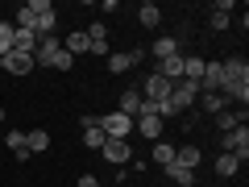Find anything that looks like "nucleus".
<instances>
[{"label": "nucleus", "instance_id": "20", "mask_svg": "<svg viewBox=\"0 0 249 187\" xmlns=\"http://www.w3.org/2000/svg\"><path fill=\"white\" fill-rule=\"evenodd\" d=\"M216 175H224V179L241 175V162L232 158V154H220V158H216Z\"/></svg>", "mask_w": 249, "mask_h": 187}, {"label": "nucleus", "instance_id": "14", "mask_svg": "<svg viewBox=\"0 0 249 187\" xmlns=\"http://www.w3.org/2000/svg\"><path fill=\"white\" fill-rule=\"evenodd\" d=\"M170 88H175V83H166L162 75H150V79H145V96H142V100H166Z\"/></svg>", "mask_w": 249, "mask_h": 187}, {"label": "nucleus", "instance_id": "25", "mask_svg": "<svg viewBox=\"0 0 249 187\" xmlns=\"http://www.w3.org/2000/svg\"><path fill=\"white\" fill-rule=\"evenodd\" d=\"M0 142L9 146V150H13V154H17V150H25V133H21V129H9V133L0 137Z\"/></svg>", "mask_w": 249, "mask_h": 187}, {"label": "nucleus", "instance_id": "10", "mask_svg": "<svg viewBox=\"0 0 249 187\" xmlns=\"http://www.w3.org/2000/svg\"><path fill=\"white\" fill-rule=\"evenodd\" d=\"M116 112H124L129 121H137V112H142V88H124L121 92V108Z\"/></svg>", "mask_w": 249, "mask_h": 187}, {"label": "nucleus", "instance_id": "16", "mask_svg": "<svg viewBox=\"0 0 249 187\" xmlns=\"http://www.w3.org/2000/svg\"><path fill=\"white\" fill-rule=\"evenodd\" d=\"M25 150L29 154H46L50 150V133H46V129H29L25 133Z\"/></svg>", "mask_w": 249, "mask_h": 187}, {"label": "nucleus", "instance_id": "3", "mask_svg": "<svg viewBox=\"0 0 249 187\" xmlns=\"http://www.w3.org/2000/svg\"><path fill=\"white\" fill-rule=\"evenodd\" d=\"M100 154H104V162H112V167H129V162H133L129 137H108V142L100 146Z\"/></svg>", "mask_w": 249, "mask_h": 187}, {"label": "nucleus", "instance_id": "2", "mask_svg": "<svg viewBox=\"0 0 249 187\" xmlns=\"http://www.w3.org/2000/svg\"><path fill=\"white\" fill-rule=\"evenodd\" d=\"M220 146H224V154H232L237 162H245L249 158V129H245V125H237V129L220 133Z\"/></svg>", "mask_w": 249, "mask_h": 187}, {"label": "nucleus", "instance_id": "8", "mask_svg": "<svg viewBox=\"0 0 249 187\" xmlns=\"http://www.w3.org/2000/svg\"><path fill=\"white\" fill-rule=\"evenodd\" d=\"M154 75H162L166 83H178L183 79V54H170V58H158V71Z\"/></svg>", "mask_w": 249, "mask_h": 187}, {"label": "nucleus", "instance_id": "24", "mask_svg": "<svg viewBox=\"0 0 249 187\" xmlns=\"http://www.w3.org/2000/svg\"><path fill=\"white\" fill-rule=\"evenodd\" d=\"M150 50L158 54V58H170V54H178V42H175V37H158V42H154Z\"/></svg>", "mask_w": 249, "mask_h": 187}, {"label": "nucleus", "instance_id": "13", "mask_svg": "<svg viewBox=\"0 0 249 187\" xmlns=\"http://www.w3.org/2000/svg\"><path fill=\"white\" fill-rule=\"evenodd\" d=\"M13 50L34 54L37 50V34H34V29H17V25H13Z\"/></svg>", "mask_w": 249, "mask_h": 187}, {"label": "nucleus", "instance_id": "22", "mask_svg": "<svg viewBox=\"0 0 249 187\" xmlns=\"http://www.w3.org/2000/svg\"><path fill=\"white\" fill-rule=\"evenodd\" d=\"M183 79H191V83L204 79V58H183Z\"/></svg>", "mask_w": 249, "mask_h": 187}, {"label": "nucleus", "instance_id": "32", "mask_svg": "<svg viewBox=\"0 0 249 187\" xmlns=\"http://www.w3.org/2000/svg\"><path fill=\"white\" fill-rule=\"evenodd\" d=\"M91 54H100V58H108L112 50H108V42H91Z\"/></svg>", "mask_w": 249, "mask_h": 187}, {"label": "nucleus", "instance_id": "26", "mask_svg": "<svg viewBox=\"0 0 249 187\" xmlns=\"http://www.w3.org/2000/svg\"><path fill=\"white\" fill-rule=\"evenodd\" d=\"M9 50H13V25H9V21H0V58H4Z\"/></svg>", "mask_w": 249, "mask_h": 187}, {"label": "nucleus", "instance_id": "5", "mask_svg": "<svg viewBox=\"0 0 249 187\" xmlns=\"http://www.w3.org/2000/svg\"><path fill=\"white\" fill-rule=\"evenodd\" d=\"M100 129H104V137H129L133 133V121L124 112H104L100 116Z\"/></svg>", "mask_w": 249, "mask_h": 187}, {"label": "nucleus", "instance_id": "17", "mask_svg": "<svg viewBox=\"0 0 249 187\" xmlns=\"http://www.w3.org/2000/svg\"><path fill=\"white\" fill-rule=\"evenodd\" d=\"M137 21H142L145 29H158V25H162V9H158V4H150V0H145L142 9H137Z\"/></svg>", "mask_w": 249, "mask_h": 187}, {"label": "nucleus", "instance_id": "6", "mask_svg": "<svg viewBox=\"0 0 249 187\" xmlns=\"http://www.w3.org/2000/svg\"><path fill=\"white\" fill-rule=\"evenodd\" d=\"M62 50V37H54V34H46V37H37V50H34V67H50L54 62V54Z\"/></svg>", "mask_w": 249, "mask_h": 187}, {"label": "nucleus", "instance_id": "4", "mask_svg": "<svg viewBox=\"0 0 249 187\" xmlns=\"http://www.w3.org/2000/svg\"><path fill=\"white\" fill-rule=\"evenodd\" d=\"M199 100V83L191 79H178L175 88H170V104H175V112H191V104Z\"/></svg>", "mask_w": 249, "mask_h": 187}, {"label": "nucleus", "instance_id": "29", "mask_svg": "<svg viewBox=\"0 0 249 187\" xmlns=\"http://www.w3.org/2000/svg\"><path fill=\"white\" fill-rule=\"evenodd\" d=\"M208 25L220 34V29H229V25H232V17H229V13H212V17H208Z\"/></svg>", "mask_w": 249, "mask_h": 187}, {"label": "nucleus", "instance_id": "11", "mask_svg": "<svg viewBox=\"0 0 249 187\" xmlns=\"http://www.w3.org/2000/svg\"><path fill=\"white\" fill-rule=\"evenodd\" d=\"M133 129L145 137V142H162V121H158V116H137Z\"/></svg>", "mask_w": 249, "mask_h": 187}, {"label": "nucleus", "instance_id": "30", "mask_svg": "<svg viewBox=\"0 0 249 187\" xmlns=\"http://www.w3.org/2000/svg\"><path fill=\"white\" fill-rule=\"evenodd\" d=\"M88 42H108V29L100 25V21H96V25H91V29H88Z\"/></svg>", "mask_w": 249, "mask_h": 187}, {"label": "nucleus", "instance_id": "34", "mask_svg": "<svg viewBox=\"0 0 249 187\" xmlns=\"http://www.w3.org/2000/svg\"><path fill=\"white\" fill-rule=\"evenodd\" d=\"M0 137H4V129H0Z\"/></svg>", "mask_w": 249, "mask_h": 187}, {"label": "nucleus", "instance_id": "33", "mask_svg": "<svg viewBox=\"0 0 249 187\" xmlns=\"http://www.w3.org/2000/svg\"><path fill=\"white\" fill-rule=\"evenodd\" d=\"M0 71H4V58H0Z\"/></svg>", "mask_w": 249, "mask_h": 187}, {"label": "nucleus", "instance_id": "9", "mask_svg": "<svg viewBox=\"0 0 249 187\" xmlns=\"http://www.w3.org/2000/svg\"><path fill=\"white\" fill-rule=\"evenodd\" d=\"M224 88V67L220 62H204V79H199V92H220Z\"/></svg>", "mask_w": 249, "mask_h": 187}, {"label": "nucleus", "instance_id": "12", "mask_svg": "<svg viewBox=\"0 0 249 187\" xmlns=\"http://www.w3.org/2000/svg\"><path fill=\"white\" fill-rule=\"evenodd\" d=\"M62 50L71 54V58H75V54H83V50H91V42H88V29H71V34L62 37Z\"/></svg>", "mask_w": 249, "mask_h": 187}, {"label": "nucleus", "instance_id": "18", "mask_svg": "<svg viewBox=\"0 0 249 187\" xmlns=\"http://www.w3.org/2000/svg\"><path fill=\"white\" fill-rule=\"evenodd\" d=\"M199 104H204V112H224V108H229V100L220 96V92H199Z\"/></svg>", "mask_w": 249, "mask_h": 187}, {"label": "nucleus", "instance_id": "7", "mask_svg": "<svg viewBox=\"0 0 249 187\" xmlns=\"http://www.w3.org/2000/svg\"><path fill=\"white\" fill-rule=\"evenodd\" d=\"M4 71H9V75H29V71H34V54L9 50V54H4Z\"/></svg>", "mask_w": 249, "mask_h": 187}, {"label": "nucleus", "instance_id": "27", "mask_svg": "<svg viewBox=\"0 0 249 187\" xmlns=\"http://www.w3.org/2000/svg\"><path fill=\"white\" fill-rule=\"evenodd\" d=\"M108 137H104V129H83V146H91V150H100Z\"/></svg>", "mask_w": 249, "mask_h": 187}, {"label": "nucleus", "instance_id": "15", "mask_svg": "<svg viewBox=\"0 0 249 187\" xmlns=\"http://www.w3.org/2000/svg\"><path fill=\"white\" fill-rule=\"evenodd\" d=\"M199 158H204V154H199L196 146H175V167H187V170H196V167H199Z\"/></svg>", "mask_w": 249, "mask_h": 187}, {"label": "nucleus", "instance_id": "1", "mask_svg": "<svg viewBox=\"0 0 249 187\" xmlns=\"http://www.w3.org/2000/svg\"><path fill=\"white\" fill-rule=\"evenodd\" d=\"M54 21H58V13H54L50 0H29L17 9V29H34L37 37L54 34Z\"/></svg>", "mask_w": 249, "mask_h": 187}, {"label": "nucleus", "instance_id": "23", "mask_svg": "<svg viewBox=\"0 0 249 187\" xmlns=\"http://www.w3.org/2000/svg\"><path fill=\"white\" fill-rule=\"evenodd\" d=\"M154 162H158V167H170V162H175V146L158 142V146H154Z\"/></svg>", "mask_w": 249, "mask_h": 187}, {"label": "nucleus", "instance_id": "28", "mask_svg": "<svg viewBox=\"0 0 249 187\" xmlns=\"http://www.w3.org/2000/svg\"><path fill=\"white\" fill-rule=\"evenodd\" d=\"M50 67H54V71H71V67H75V58H71L67 50H58V54H54V62H50Z\"/></svg>", "mask_w": 249, "mask_h": 187}, {"label": "nucleus", "instance_id": "19", "mask_svg": "<svg viewBox=\"0 0 249 187\" xmlns=\"http://www.w3.org/2000/svg\"><path fill=\"white\" fill-rule=\"evenodd\" d=\"M166 179H175L178 187H191V183H196V170H187V167H175V162H170V167H166Z\"/></svg>", "mask_w": 249, "mask_h": 187}, {"label": "nucleus", "instance_id": "21", "mask_svg": "<svg viewBox=\"0 0 249 187\" xmlns=\"http://www.w3.org/2000/svg\"><path fill=\"white\" fill-rule=\"evenodd\" d=\"M129 67H133V58H129V54H124V50L108 54V71H112V75H124V71H129Z\"/></svg>", "mask_w": 249, "mask_h": 187}, {"label": "nucleus", "instance_id": "31", "mask_svg": "<svg viewBox=\"0 0 249 187\" xmlns=\"http://www.w3.org/2000/svg\"><path fill=\"white\" fill-rule=\"evenodd\" d=\"M75 187H100V179L96 175H79V179H75Z\"/></svg>", "mask_w": 249, "mask_h": 187}]
</instances>
